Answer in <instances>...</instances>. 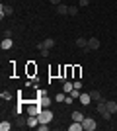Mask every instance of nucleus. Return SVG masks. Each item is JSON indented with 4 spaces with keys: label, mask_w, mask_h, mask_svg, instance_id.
<instances>
[{
    "label": "nucleus",
    "mask_w": 117,
    "mask_h": 131,
    "mask_svg": "<svg viewBox=\"0 0 117 131\" xmlns=\"http://www.w3.org/2000/svg\"><path fill=\"white\" fill-rule=\"evenodd\" d=\"M12 45H14V43H12V37H4V39H2V43H0V47H2L4 51H8V49H12Z\"/></svg>",
    "instance_id": "obj_9"
},
{
    "label": "nucleus",
    "mask_w": 117,
    "mask_h": 131,
    "mask_svg": "<svg viewBox=\"0 0 117 131\" xmlns=\"http://www.w3.org/2000/svg\"><path fill=\"white\" fill-rule=\"evenodd\" d=\"M78 100H80V104H82V106H88V104H92L90 92H88V94H80V98H78Z\"/></svg>",
    "instance_id": "obj_12"
},
{
    "label": "nucleus",
    "mask_w": 117,
    "mask_h": 131,
    "mask_svg": "<svg viewBox=\"0 0 117 131\" xmlns=\"http://www.w3.org/2000/svg\"><path fill=\"white\" fill-rule=\"evenodd\" d=\"M37 117H39V123H51L55 115H53V112H51L49 108H43V112H41Z\"/></svg>",
    "instance_id": "obj_1"
},
{
    "label": "nucleus",
    "mask_w": 117,
    "mask_h": 131,
    "mask_svg": "<svg viewBox=\"0 0 117 131\" xmlns=\"http://www.w3.org/2000/svg\"><path fill=\"white\" fill-rule=\"evenodd\" d=\"M100 115H101V117H103V119L107 121V119H111V115H113V114H111V112H109V110H106V112H101Z\"/></svg>",
    "instance_id": "obj_21"
},
{
    "label": "nucleus",
    "mask_w": 117,
    "mask_h": 131,
    "mask_svg": "<svg viewBox=\"0 0 117 131\" xmlns=\"http://www.w3.org/2000/svg\"><path fill=\"white\" fill-rule=\"evenodd\" d=\"M0 129H2V131L12 129V123H10V121H2V123H0Z\"/></svg>",
    "instance_id": "obj_18"
},
{
    "label": "nucleus",
    "mask_w": 117,
    "mask_h": 131,
    "mask_svg": "<svg viewBox=\"0 0 117 131\" xmlns=\"http://www.w3.org/2000/svg\"><path fill=\"white\" fill-rule=\"evenodd\" d=\"M68 16H78V6H70L68 8Z\"/></svg>",
    "instance_id": "obj_20"
},
{
    "label": "nucleus",
    "mask_w": 117,
    "mask_h": 131,
    "mask_svg": "<svg viewBox=\"0 0 117 131\" xmlns=\"http://www.w3.org/2000/svg\"><path fill=\"white\" fill-rule=\"evenodd\" d=\"M41 112H43V106L39 104V100H35V102L28 104V114L29 115H39Z\"/></svg>",
    "instance_id": "obj_2"
},
{
    "label": "nucleus",
    "mask_w": 117,
    "mask_h": 131,
    "mask_svg": "<svg viewBox=\"0 0 117 131\" xmlns=\"http://www.w3.org/2000/svg\"><path fill=\"white\" fill-rule=\"evenodd\" d=\"M100 47V39L98 37H90L88 39V49H98Z\"/></svg>",
    "instance_id": "obj_11"
},
{
    "label": "nucleus",
    "mask_w": 117,
    "mask_h": 131,
    "mask_svg": "<svg viewBox=\"0 0 117 131\" xmlns=\"http://www.w3.org/2000/svg\"><path fill=\"white\" fill-rule=\"evenodd\" d=\"M68 129H70V131H82L84 125H82V121H72V123L68 125Z\"/></svg>",
    "instance_id": "obj_13"
},
{
    "label": "nucleus",
    "mask_w": 117,
    "mask_h": 131,
    "mask_svg": "<svg viewBox=\"0 0 117 131\" xmlns=\"http://www.w3.org/2000/svg\"><path fill=\"white\" fill-rule=\"evenodd\" d=\"M90 98H92V102H96V104H98V102H101V100H103V96H101L98 90H90Z\"/></svg>",
    "instance_id": "obj_8"
},
{
    "label": "nucleus",
    "mask_w": 117,
    "mask_h": 131,
    "mask_svg": "<svg viewBox=\"0 0 117 131\" xmlns=\"http://www.w3.org/2000/svg\"><path fill=\"white\" fill-rule=\"evenodd\" d=\"M70 96H72V98H80V90H78V88H72Z\"/></svg>",
    "instance_id": "obj_25"
},
{
    "label": "nucleus",
    "mask_w": 117,
    "mask_h": 131,
    "mask_svg": "<svg viewBox=\"0 0 117 131\" xmlns=\"http://www.w3.org/2000/svg\"><path fill=\"white\" fill-rule=\"evenodd\" d=\"M76 47H80V49H82L84 51V53H88V39H86V37H78L76 39Z\"/></svg>",
    "instance_id": "obj_5"
},
{
    "label": "nucleus",
    "mask_w": 117,
    "mask_h": 131,
    "mask_svg": "<svg viewBox=\"0 0 117 131\" xmlns=\"http://www.w3.org/2000/svg\"><path fill=\"white\" fill-rule=\"evenodd\" d=\"M72 84H74V88H78V90H80V88H82V82H80V80H74Z\"/></svg>",
    "instance_id": "obj_27"
},
{
    "label": "nucleus",
    "mask_w": 117,
    "mask_h": 131,
    "mask_svg": "<svg viewBox=\"0 0 117 131\" xmlns=\"http://www.w3.org/2000/svg\"><path fill=\"white\" fill-rule=\"evenodd\" d=\"M82 125H84V131H94L96 127H98V123H96L94 117H84Z\"/></svg>",
    "instance_id": "obj_3"
},
{
    "label": "nucleus",
    "mask_w": 117,
    "mask_h": 131,
    "mask_svg": "<svg viewBox=\"0 0 117 131\" xmlns=\"http://www.w3.org/2000/svg\"><path fill=\"white\" fill-rule=\"evenodd\" d=\"M68 8H70V6H67V4H59L57 6V14H59V16H67Z\"/></svg>",
    "instance_id": "obj_10"
},
{
    "label": "nucleus",
    "mask_w": 117,
    "mask_h": 131,
    "mask_svg": "<svg viewBox=\"0 0 117 131\" xmlns=\"http://www.w3.org/2000/svg\"><path fill=\"white\" fill-rule=\"evenodd\" d=\"M43 47H47V49H51V47H55V39L53 37H47L43 41Z\"/></svg>",
    "instance_id": "obj_16"
},
{
    "label": "nucleus",
    "mask_w": 117,
    "mask_h": 131,
    "mask_svg": "<svg viewBox=\"0 0 117 131\" xmlns=\"http://www.w3.org/2000/svg\"><path fill=\"white\" fill-rule=\"evenodd\" d=\"M4 37H12V29H6V31H4Z\"/></svg>",
    "instance_id": "obj_28"
},
{
    "label": "nucleus",
    "mask_w": 117,
    "mask_h": 131,
    "mask_svg": "<svg viewBox=\"0 0 117 131\" xmlns=\"http://www.w3.org/2000/svg\"><path fill=\"white\" fill-rule=\"evenodd\" d=\"M64 94H67V92H62V94H57V96H55V100H57V102H64V100H67V96H64Z\"/></svg>",
    "instance_id": "obj_23"
},
{
    "label": "nucleus",
    "mask_w": 117,
    "mask_h": 131,
    "mask_svg": "<svg viewBox=\"0 0 117 131\" xmlns=\"http://www.w3.org/2000/svg\"><path fill=\"white\" fill-rule=\"evenodd\" d=\"M106 106H107V110H109L111 114H117V102H113V100H107Z\"/></svg>",
    "instance_id": "obj_14"
},
{
    "label": "nucleus",
    "mask_w": 117,
    "mask_h": 131,
    "mask_svg": "<svg viewBox=\"0 0 117 131\" xmlns=\"http://www.w3.org/2000/svg\"><path fill=\"white\" fill-rule=\"evenodd\" d=\"M51 4H53V6H59V4H62V2H61V0H51Z\"/></svg>",
    "instance_id": "obj_29"
},
{
    "label": "nucleus",
    "mask_w": 117,
    "mask_h": 131,
    "mask_svg": "<svg viewBox=\"0 0 117 131\" xmlns=\"http://www.w3.org/2000/svg\"><path fill=\"white\" fill-rule=\"evenodd\" d=\"M72 121H84L82 112H72Z\"/></svg>",
    "instance_id": "obj_17"
},
{
    "label": "nucleus",
    "mask_w": 117,
    "mask_h": 131,
    "mask_svg": "<svg viewBox=\"0 0 117 131\" xmlns=\"http://www.w3.org/2000/svg\"><path fill=\"white\" fill-rule=\"evenodd\" d=\"M88 4H90V0H78V6H82V8L88 6Z\"/></svg>",
    "instance_id": "obj_26"
},
{
    "label": "nucleus",
    "mask_w": 117,
    "mask_h": 131,
    "mask_svg": "<svg viewBox=\"0 0 117 131\" xmlns=\"http://www.w3.org/2000/svg\"><path fill=\"white\" fill-rule=\"evenodd\" d=\"M37 100H39V104L43 106V108H51V98H49V96H45V94H43V96H37Z\"/></svg>",
    "instance_id": "obj_7"
},
{
    "label": "nucleus",
    "mask_w": 117,
    "mask_h": 131,
    "mask_svg": "<svg viewBox=\"0 0 117 131\" xmlns=\"http://www.w3.org/2000/svg\"><path fill=\"white\" fill-rule=\"evenodd\" d=\"M49 51H51V49H47V47H43V49H39V53H41V57H43V59H45V57H49Z\"/></svg>",
    "instance_id": "obj_24"
},
{
    "label": "nucleus",
    "mask_w": 117,
    "mask_h": 131,
    "mask_svg": "<svg viewBox=\"0 0 117 131\" xmlns=\"http://www.w3.org/2000/svg\"><path fill=\"white\" fill-rule=\"evenodd\" d=\"M12 12H14V8H12L10 4H2V6H0V18L12 16Z\"/></svg>",
    "instance_id": "obj_4"
},
{
    "label": "nucleus",
    "mask_w": 117,
    "mask_h": 131,
    "mask_svg": "<svg viewBox=\"0 0 117 131\" xmlns=\"http://www.w3.org/2000/svg\"><path fill=\"white\" fill-rule=\"evenodd\" d=\"M0 98L2 100H12V94L8 92V90H2V92H0Z\"/></svg>",
    "instance_id": "obj_19"
},
{
    "label": "nucleus",
    "mask_w": 117,
    "mask_h": 131,
    "mask_svg": "<svg viewBox=\"0 0 117 131\" xmlns=\"http://www.w3.org/2000/svg\"><path fill=\"white\" fill-rule=\"evenodd\" d=\"M80 67H72V74H74V78H80Z\"/></svg>",
    "instance_id": "obj_22"
},
{
    "label": "nucleus",
    "mask_w": 117,
    "mask_h": 131,
    "mask_svg": "<svg viewBox=\"0 0 117 131\" xmlns=\"http://www.w3.org/2000/svg\"><path fill=\"white\" fill-rule=\"evenodd\" d=\"M72 88H74V84H72V82H62V92H67V94H70V92H72Z\"/></svg>",
    "instance_id": "obj_15"
},
{
    "label": "nucleus",
    "mask_w": 117,
    "mask_h": 131,
    "mask_svg": "<svg viewBox=\"0 0 117 131\" xmlns=\"http://www.w3.org/2000/svg\"><path fill=\"white\" fill-rule=\"evenodd\" d=\"M28 127H31V129H37L39 127V117L37 115H29L28 117Z\"/></svg>",
    "instance_id": "obj_6"
}]
</instances>
